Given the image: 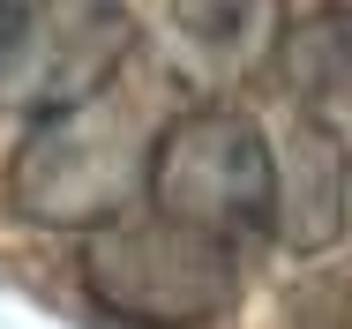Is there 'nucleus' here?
<instances>
[{"mask_svg":"<svg viewBox=\"0 0 352 329\" xmlns=\"http://www.w3.org/2000/svg\"><path fill=\"white\" fill-rule=\"evenodd\" d=\"M135 53V15L120 0H15L0 15V113L45 120L113 90Z\"/></svg>","mask_w":352,"mask_h":329,"instance_id":"4","label":"nucleus"},{"mask_svg":"<svg viewBox=\"0 0 352 329\" xmlns=\"http://www.w3.org/2000/svg\"><path fill=\"white\" fill-rule=\"evenodd\" d=\"M292 120H322V128L352 135V0H330L315 15H300L270 45Z\"/></svg>","mask_w":352,"mask_h":329,"instance_id":"6","label":"nucleus"},{"mask_svg":"<svg viewBox=\"0 0 352 329\" xmlns=\"http://www.w3.org/2000/svg\"><path fill=\"white\" fill-rule=\"evenodd\" d=\"M278 0H173V45L203 82H240L278 45Z\"/></svg>","mask_w":352,"mask_h":329,"instance_id":"7","label":"nucleus"},{"mask_svg":"<svg viewBox=\"0 0 352 329\" xmlns=\"http://www.w3.org/2000/svg\"><path fill=\"white\" fill-rule=\"evenodd\" d=\"M352 232V135L292 120L270 142V240L285 255H330Z\"/></svg>","mask_w":352,"mask_h":329,"instance_id":"5","label":"nucleus"},{"mask_svg":"<svg viewBox=\"0 0 352 329\" xmlns=\"http://www.w3.org/2000/svg\"><path fill=\"white\" fill-rule=\"evenodd\" d=\"M142 202L225 247L270 240V128L240 105H188L157 120Z\"/></svg>","mask_w":352,"mask_h":329,"instance_id":"3","label":"nucleus"},{"mask_svg":"<svg viewBox=\"0 0 352 329\" xmlns=\"http://www.w3.org/2000/svg\"><path fill=\"white\" fill-rule=\"evenodd\" d=\"M82 292L128 329H210L240 307V247L157 209L82 232Z\"/></svg>","mask_w":352,"mask_h":329,"instance_id":"2","label":"nucleus"},{"mask_svg":"<svg viewBox=\"0 0 352 329\" xmlns=\"http://www.w3.org/2000/svg\"><path fill=\"white\" fill-rule=\"evenodd\" d=\"M150 120L120 90H98L68 113L30 120L8 157V217L30 232H98L142 202Z\"/></svg>","mask_w":352,"mask_h":329,"instance_id":"1","label":"nucleus"}]
</instances>
